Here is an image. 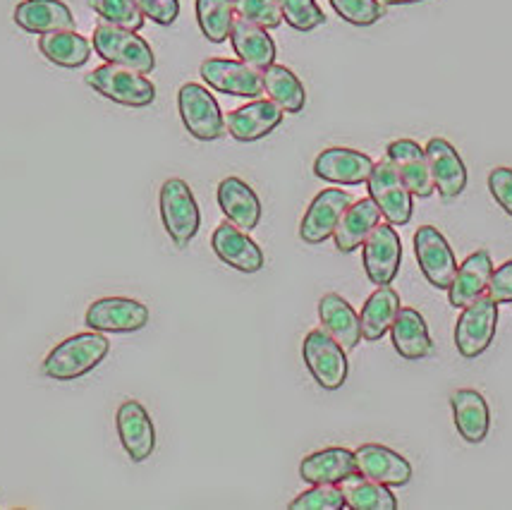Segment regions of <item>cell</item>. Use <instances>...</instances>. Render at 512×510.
<instances>
[{
    "label": "cell",
    "mask_w": 512,
    "mask_h": 510,
    "mask_svg": "<svg viewBox=\"0 0 512 510\" xmlns=\"http://www.w3.org/2000/svg\"><path fill=\"white\" fill-rule=\"evenodd\" d=\"M89 5L101 20L115 24V27L132 29V32H139L144 27L146 17L137 8L134 0H89Z\"/></svg>",
    "instance_id": "35"
},
{
    "label": "cell",
    "mask_w": 512,
    "mask_h": 510,
    "mask_svg": "<svg viewBox=\"0 0 512 510\" xmlns=\"http://www.w3.org/2000/svg\"><path fill=\"white\" fill-rule=\"evenodd\" d=\"M230 44H233L235 56L256 70L264 72L276 63V41L271 39L268 29L245 20V17H235Z\"/></svg>",
    "instance_id": "25"
},
{
    "label": "cell",
    "mask_w": 512,
    "mask_h": 510,
    "mask_svg": "<svg viewBox=\"0 0 512 510\" xmlns=\"http://www.w3.org/2000/svg\"><path fill=\"white\" fill-rule=\"evenodd\" d=\"M235 12L245 20L261 24L264 29H276L283 22L278 0H230Z\"/></svg>",
    "instance_id": "39"
},
{
    "label": "cell",
    "mask_w": 512,
    "mask_h": 510,
    "mask_svg": "<svg viewBox=\"0 0 512 510\" xmlns=\"http://www.w3.org/2000/svg\"><path fill=\"white\" fill-rule=\"evenodd\" d=\"M390 338L393 348L405 360H424L434 352V338L422 314L414 307H400L390 324Z\"/></svg>",
    "instance_id": "24"
},
{
    "label": "cell",
    "mask_w": 512,
    "mask_h": 510,
    "mask_svg": "<svg viewBox=\"0 0 512 510\" xmlns=\"http://www.w3.org/2000/svg\"><path fill=\"white\" fill-rule=\"evenodd\" d=\"M158 206H161V221L168 238L175 242V247L185 250L197 238L201 226L199 204L192 187L180 178L166 180L161 187Z\"/></svg>",
    "instance_id": "3"
},
{
    "label": "cell",
    "mask_w": 512,
    "mask_h": 510,
    "mask_svg": "<svg viewBox=\"0 0 512 510\" xmlns=\"http://www.w3.org/2000/svg\"><path fill=\"white\" fill-rule=\"evenodd\" d=\"M355 460L359 475L386 484V487H405L412 479L410 460L381 443H362L355 451Z\"/></svg>",
    "instance_id": "19"
},
{
    "label": "cell",
    "mask_w": 512,
    "mask_h": 510,
    "mask_svg": "<svg viewBox=\"0 0 512 510\" xmlns=\"http://www.w3.org/2000/svg\"><path fill=\"white\" fill-rule=\"evenodd\" d=\"M491 300H496L498 305H510L512 302V259L505 261L503 266L493 269L489 288H486Z\"/></svg>",
    "instance_id": "42"
},
{
    "label": "cell",
    "mask_w": 512,
    "mask_h": 510,
    "mask_svg": "<svg viewBox=\"0 0 512 510\" xmlns=\"http://www.w3.org/2000/svg\"><path fill=\"white\" fill-rule=\"evenodd\" d=\"M197 22L204 39H209L211 44H223L233 32V3L230 0H197Z\"/></svg>",
    "instance_id": "34"
},
{
    "label": "cell",
    "mask_w": 512,
    "mask_h": 510,
    "mask_svg": "<svg viewBox=\"0 0 512 510\" xmlns=\"http://www.w3.org/2000/svg\"><path fill=\"white\" fill-rule=\"evenodd\" d=\"M381 223V211L379 206L374 204V199H359V202H352L347 206V211L343 214V218L338 221L335 226L333 240L335 247L340 252L350 254L359 250L364 245V240L369 238L371 230Z\"/></svg>",
    "instance_id": "28"
},
{
    "label": "cell",
    "mask_w": 512,
    "mask_h": 510,
    "mask_svg": "<svg viewBox=\"0 0 512 510\" xmlns=\"http://www.w3.org/2000/svg\"><path fill=\"white\" fill-rule=\"evenodd\" d=\"M455 427L467 443L486 441L491 431V410L486 398L474 388H460L450 398Z\"/></svg>",
    "instance_id": "26"
},
{
    "label": "cell",
    "mask_w": 512,
    "mask_h": 510,
    "mask_svg": "<svg viewBox=\"0 0 512 510\" xmlns=\"http://www.w3.org/2000/svg\"><path fill=\"white\" fill-rule=\"evenodd\" d=\"M211 247L216 252V257L228 264L230 269L240 273H256L264 269V252L256 242L249 238L245 230L233 226L230 221H225L213 230L211 235Z\"/></svg>",
    "instance_id": "17"
},
{
    "label": "cell",
    "mask_w": 512,
    "mask_h": 510,
    "mask_svg": "<svg viewBox=\"0 0 512 510\" xmlns=\"http://www.w3.org/2000/svg\"><path fill=\"white\" fill-rule=\"evenodd\" d=\"M367 190L390 226H407L412 221L414 194L407 190L400 173L388 159L374 163V170L367 180Z\"/></svg>",
    "instance_id": "8"
},
{
    "label": "cell",
    "mask_w": 512,
    "mask_h": 510,
    "mask_svg": "<svg viewBox=\"0 0 512 510\" xmlns=\"http://www.w3.org/2000/svg\"><path fill=\"white\" fill-rule=\"evenodd\" d=\"M91 48H94L91 41L84 39L82 34H77L75 29L39 36L41 56H44L48 63L65 70H77L82 68V65H87L91 58Z\"/></svg>",
    "instance_id": "30"
},
{
    "label": "cell",
    "mask_w": 512,
    "mask_h": 510,
    "mask_svg": "<svg viewBox=\"0 0 512 510\" xmlns=\"http://www.w3.org/2000/svg\"><path fill=\"white\" fill-rule=\"evenodd\" d=\"M115 429L125 453L134 463H144L156 451V427L149 410L137 400H125L115 412Z\"/></svg>",
    "instance_id": "13"
},
{
    "label": "cell",
    "mask_w": 512,
    "mask_h": 510,
    "mask_svg": "<svg viewBox=\"0 0 512 510\" xmlns=\"http://www.w3.org/2000/svg\"><path fill=\"white\" fill-rule=\"evenodd\" d=\"M355 472V451H347L343 446L321 448V451L309 453L300 463V477L307 484H340Z\"/></svg>",
    "instance_id": "27"
},
{
    "label": "cell",
    "mask_w": 512,
    "mask_h": 510,
    "mask_svg": "<svg viewBox=\"0 0 512 510\" xmlns=\"http://www.w3.org/2000/svg\"><path fill=\"white\" fill-rule=\"evenodd\" d=\"M178 111L182 125L199 142H216L225 132V115L216 96L197 82L182 84L178 91Z\"/></svg>",
    "instance_id": "6"
},
{
    "label": "cell",
    "mask_w": 512,
    "mask_h": 510,
    "mask_svg": "<svg viewBox=\"0 0 512 510\" xmlns=\"http://www.w3.org/2000/svg\"><path fill=\"white\" fill-rule=\"evenodd\" d=\"M374 170V159L364 151L331 147L323 149L314 161L316 178L335 182V185H362Z\"/></svg>",
    "instance_id": "18"
},
{
    "label": "cell",
    "mask_w": 512,
    "mask_h": 510,
    "mask_svg": "<svg viewBox=\"0 0 512 510\" xmlns=\"http://www.w3.org/2000/svg\"><path fill=\"white\" fill-rule=\"evenodd\" d=\"M319 319L321 329L343 345L345 350H355L362 340V324L355 307L345 300L343 295L328 293L319 300Z\"/></svg>",
    "instance_id": "29"
},
{
    "label": "cell",
    "mask_w": 512,
    "mask_h": 510,
    "mask_svg": "<svg viewBox=\"0 0 512 510\" xmlns=\"http://www.w3.org/2000/svg\"><path fill=\"white\" fill-rule=\"evenodd\" d=\"M283 22H288L297 32H314L326 22V15L319 8L316 0H278Z\"/></svg>",
    "instance_id": "36"
},
{
    "label": "cell",
    "mask_w": 512,
    "mask_h": 510,
    "mask_svg": "<svg viewBox=\"0 0 512 510\" xmlns=\"http://www.w3.org/2000/svg\"><path fill=\"white\" fill-rule=\"evenodd\" d=\"M489 192L505 214L512 216V168H493L489 173Z\"/></svg>",
    "instance_id": "41"
},
{
    "label": "cell",
    "mask_w": 512,
    "mask_h": 510,
    "mask_svg": "<svg viewBox=\"0 0 512 510\" xmlns=\"http://www.w3.org/2000/svg\"><path fill=\"white\" fill-rule=\"evenodd\" d=\"M302 357L309 374L323 391H338L347 381V372H350L347 350L328 331H309L302 343Z\"/></svg>",
    "instance_id": "5"
},
{
    "label": "cell",
    "mask_w": 512,
    "mask_h": 510,
    "mask_svg": "<svg viewBox=\"0 0 512 510\" xmlns=\"http://www.w3.org/2000/svg\"><path fill=\"white\" fill-rule=\"evenodd\" d=\"M414 257L424 278L438 290H448L453 283L457 261L446 235L434 226H422L414 233Z\"/></svg>",
    "instance_id": "10"
},
{
    "label": "cell",
    "mask_w": 512,
    "mask_h": 510,
    "mask_svg": "<svg viewBox=\"0 0 512 510\" xmlns=\"http://www.w3.org/2000/svg\"><path fill=\"white\" fill-rule=\"evenodd\" d=\"M84 324L99 333H134L149 324V307L134 297H101L84 314Z\"/></svg>",
    "instance_id": "9"
},
{
    "label": "cell",
    "mask_w": 512,
    "mask_h": 510,
    "mask_svg": "<svg viewBox=\"0 0 512 510\" xmlns=\"http://www.w3.org/2000/svg\"><path fill=\"white\" fill-rule=\"evenodd\" d=\"M261 77H264V94L276 106L283 108L285 113L304 111V106H307V89H304L300 77L290 68L273 63L271 68L261 72Z\"/></svg>",
    "instance_id": "32"
},
{
    "label": "cell",
    "mask_w": 512,
    "mask_h": 510,
    "mask_svg": "<svg viewBox=\"0 0 512 510\" xmlns=\"http://www.w3.org/2000/svg\"><path fill=\"white\" fill-rule=\"evenodd\" d=\"M362 264L367 278L374 285H390L400 271L402 261V242L395 226L379 223L367 240H364Z\"/></svg>",
    "instance_id": "12"
},
{
    "label": "cell",
    "mask_w": 512,
    "mask_h": 510,
    "mask_svg": "<svg viewBox=\"0 0 512 510\" xmlns=\"http://www.w3.org/2000/svg\"><path fill=\"white\" fill-rule=\"evenodd\" d=\"M91 46L96 48V56L111 65L137 70L142 72V75H151L156 68L154 48L146 44L137 32H132V29H123L115 27V24L103 22L94 29Z\"/></svg>",
    "instance_id": "2"
},
{
    "label": "cell",
    "mask_w": 512,
    "mask_h": 510,
    "mask_svg": "<svg viewBox=\"0 0 512 510\" xmlns=\"http://www.w3.org/2000/svg\"><path fill=\"white\" fill-rule=\"evenodd\" d=\"M347 506L340 484H312L290 503V510H343Z\"/></svg>",
    "instance_id": "37"
},
{
    "label": "cell",
    "mask_w": 512,
    "mask_h": 510,
    "mask_svg": "<svg viewBox=\"0 0 512 510\" xmlns=\"http://www.w3.org/2000/svg\"><path fill=\"white\" fill-rule=\"evenodd\" d=\"M111 352V343L99 331L77 333L65 338L46 355L41 372L53 381H75L94 372Z\"/></svg>",
    "instance_id": "1"
},
{
    "label": "cell",
    "mask_w": 512,
    "mask_h": 510,
    "mask_svg": "<svg viewBox=\"0 0 512 510\" xmlns=\"http://www.w3.org/2000/svg\"><path fill=\"white\" fill-rule=\"evenodd\" d=\"M410 3H422V0H381V5H410Z\"/></svg>",
    "instance_id": "43"
},
{
    "label": "cell",
    "mask_w": 512,
    "mask_h": 510,
    "mask_svg": "<svg viewBox=\"0 0 512 510\" xmlns=\"http://www.w3.org/2000/svg\"><path fill=\"white\" fill-rule=\"evenodd\" d=\"M400 309V295L390 285H379L367 297L362 312H359V324H362V338L369 343H376L390 331L395 314Z\"/></svg>",
    "instance_id": "31"
},
{
    "label": "cell",
    "mask_w": 512,
    "mask_h": 510,
    "mask_svg": "<svg viewBox=\"0 0 512 510\" xmlns=\"http://www.w3.org/2000/svg\"><path fill=\"white\" fill-rule=\"evenodd\" d=\"M285 111L271 99H252L225 115V130L237 142H259L283 123Z\"/></svg>",
    "instance_id": "16"
},
{
    "label": "cell",
    "mask_w": 512,
    "mask_h": 510,
    "mask_svg": "<svg viewBox=\"0 0 512 510\" xmlns=\"http://www.w3.org/2000/svg\"><path fill=\"white\" fill-rule=\"evenodd\" d=\"M146 20L170 27L180 17V0H134Z\"/></svg>",
    "instance_id": "40"
},
{
    "label": "cell",
    "mask_w": 512,
    "mask_h": 510,
    "mask_svg": "<svg viewBox=\"0 0 512 510\" xmlns=\"http://www.w3.org/2000/svg\"><path fill=\"white\" fill-rule=\"evenodd\" d=\"M386 159L393 163L414 197H431L434 194V178H431L426 151L414 139H395L388 144Z\"/></svg>",
    "instance_id": "20"
},
{
    "label": "cell",
    "mask_w": 512,
    "mask_h": 510,
    "mask_svg": "<svg viewBox=\"0 0 512 510\" xmlns=\"http://www.w3.org/2000/svg\"><path fill=\"white\" fill-rule=\"evenodd\" d=\"M493 273V259L486 250H479L462 261V266H457L453 283L448 288V300L453 307L465 309L472 305L474 300H479L486 293Z\"/></svg>",
    "instance_id": "23"
},
{
    "label": "cell",
    "mask_w": 512,
    "mask_h": 510,
    "mask_svg": "<svg viewBox=\"0 0 512 510\" xmlns=\"http://www.w3.org/2000/svg\"><path fill=\"white\" fill-rule=\"evenodd\" d=\"M347 508L352 510H398V499L386 484L359 475H350L340 482Z\"/></svg>",
    "instance_id": "33"
},
{
    "label": "cell",
    "mask_w": 512,
    "mask_h": 510,
    "mask_svg": "<svg viewBox=\"0 0 512 510\" xmlns=\"http://www.w3.org/2000/svg\"><path fill=\"white\" fill-rule=\"evenodd\" d=\"M352 204V194L338 187H328L321 190L312 199V204L304 211V218L300 223V238L307 245H321L328 238H333L335 226L343 218L347 206Z\"/></svg>",
    "instance_id": "14"
},
{
    "label": "cell",
    "mask_w": 512,
    "mask_h": 510,
    "mask_svg": "<svg viewBox=\"0 0 512 510\" xmlns=\"http://www.w3.org/2000/svg\"><path fill=\"white\" fill-rule=\"evenodd\" d=\"M201 77L211 89L221 91L228 96H240V99H259L264 94V77L261 70L242 60L230 58H206L201 63Z\"/></svg>",
    "instance_id": "11"
},
{
    "label": "cell",
    "mask_w": 512,
    "mask_h": 510,
    "mask_svg": "<svg viewBox=\"0 0 512 510\" xmlns=\"http://www.w3.org/2000/svg\"><path fill=\"white\" fill-rule=\"evenodd\" d=\"M87 84L103 99L120 103L127 108H146L156 101V87L142 72L120 68V65H101L87 75Z\"/></svg>",
    "instance_id": "4"
},
{
    "label": "cell",
    "mask_w": 512,
    "mask_h": 510,
    "mask_svg": "<svg viewBox=\"0 0 512 510\" xmlns=\"http://www.w3.org/2000/svg\"><path fill=\"white\" fill-rule=\"evenodd\" d=\"M218 206L223 216L240 230H254L261 223V199L242 178H223L218 185Z\"/></svg>",
    "instance_id": "21"
},
{
    "label": "cell",
    "mask_w": 512,
    "mask_h": 510,
    "mask_svg": "<svg viewBox=\"0 0 512 510\" xmlns=\"http://www.w3.org/2000/svg\"><path fill=\"white\" fill-rule=\"evenodd\" d=\"M12 17L24 32L39 36L75 29V15L63 0H22Z\"/></svg>",
    "instance_id": "22"
},
{
    "label": "cell",
    "mask_w": 512,
    "mask_h": 510,
    "mask_svg": "<svg viewBox=\"0 0 512 510\" xmlns=\"http://www.w3.org/2000/svg\"><path fill=\"white\" fill-rule=\"evenodd\" d=\"M331 8L340 20L355 24V27H371L381 20V0H331Z\"/></svg>",
    "instance_id": "38"
},
{
    "label": "cell",
    "mask_w": 512,
    "mask_h": 510,
    "mask_svg": "<svg viewBox=\"0 0 512 510\" xmlns=\"http://www.w3.org/2000/svg\"><path fill=\"white\" fill-rule=\"evenodd\" d=\"M498 326V302L489 295H481L472 305L462 309L455 324V348L465 360L484 355L496 338Z\"/></svg>",
    "instance_id": "7"
},
{
    "label": "cell",
    "mask_w": 512,
    "mask_h": 510,
    "mask_svg": "<svg viewBox=\"0 0 512 510\" xmlns=\"http://www.w3.org/2000/svg\"><path fill=\"white\" fill-rule=\"evenodd\" d=\"M426 159H429L431 178H434L436 192L441 194L443 202H453L467 187V166L462 156L448 139L431 137L426 142Z\"/></svg>",
    "instance_id": "15"
}]
</instances>
